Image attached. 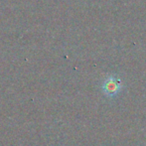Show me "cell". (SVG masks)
<instances>
[{"label":"cell","instance_id":"obj_1","mask_svg":"<svg viewBox=\"0 0 146 146\" xmlns=\"http://www.w3.org/2000/svg\"><path fill=\"white\" fill-rule=\"evenodd\" d=\"M102 88L106 96L112 98V96H115L121 90L122 84H121L120 80L115 76H110L102 83Z\"/></svg>","mask_w":146,"mask_h":146}]
</instances>
